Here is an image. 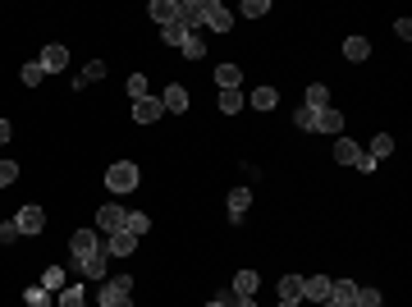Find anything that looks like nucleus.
Returning a JSON list of instances; mask_svg holds the SVG:
<instances>
[{
	"label": "nucleus",
	"mask_w": 412,
	"mask_h": 307,
	"mask_svg": "<svg viewBox=\"0 0 412 307\" xmlns=\"http://www.w3.org/2000/svg\"><path fill=\"white\" fill-rule=\"evenodd\" d=\"M138 179H142L138 161H110V170H106V188L110 193H133Z\"/></svg>",
	"instance_id": "1"
},
{
	"label": "nucleus",
	"mask_w": 412,
	"mask_h": 307,
	"mask_svg": "<svg viewBox=\"0 0 412 307\" xmlns=\"http://www.w3.org/2000/svg\"><path fill=\"white\" fill-rule=\"evenodd\" d=\"M394 37H399V42H412V23L399 19V23H394Z\"/></svg>",
	"instance_id": "40"
},
{
	"label": "nucleus",
	"mask_w": 412,
	"mask_h": 307,
	"mask_svg": "<svg viewBox=\"0 0 412 307\" xmlns=\"http://www.w3.org/2000/svg\"><path fill=\"white\" fill-rule=\"evenodd\" d=\"M344 55L353 60V65H362V60L371 55V42H367V37H348V42H344Z\"/></svg>",
	"instance_id": "23"
},
{
	"label": "nucleus",
	"mask_w": 412,
	"mask_h": 307,
	"mask_svg": "<svg viewBox=\"0 0 412 307\" xmlns=\"http://www.w3.org/2000/svg\"><path fill=\"white\" fill-rule=\"evenodd\" d=\"M390 152H394V138H390V133H376V138H371V147H367L371 161H385Z\"/></svg>",
	"instance_id": "27"
},
{
	"label": "nucleus",
	"mask_w": 412,
	"mask_h": 307,
	"mask_svg": "<svg viewBox=\"0 0 412 307\" xmlns=\"http://www.w3.org/2000/svg\"><path fill=\"white\" fill-rule=\"evenodd\" d=\"M78 78H83V88H87V83H101V78H106V65H101V60H87Z\"/></svg>",
	"instance_id": "32"
},
{
	"label": "nucleus",
	"mask_w": 412,
	"mask_h": 307,
	"mask_svg": "<svg viewBox=\"0 0 412 307\" xmlns=\"http://www.w3.org/2000/svg\"><path fill=\"white\" fill-rule=\"evenodd\" d=\"M179 51H184V60H202V55H206V42H202V37H197V33H188Z\"/></svg>",
	"instance_id": "30"
},
{
	"label": "nucleus",
	"mask_w": 412,
	"mask_h": 307,
	"mask_svg": "<svg viewBox=\"0 0 412 307\" xmlns=\"http://www.w3.org/2000/svg\"><path fill=\"white\" fill-rule=\"evenodd\" d=\"M14 239H23L19 225H14V220H5V225H0V243H14Z\"/></svg>",
	"instance_id": "39"
},
{
	"label": "nucleus",
	"mask_w": 412,
	"mask_h": 307,
	"mask_svg": "<svg viewBox=\"0 0 412 307\" xmlns=\"http://www.w3.org/2000/svg\"><path fill=\"white\" fill-rule=\"evenodd\" d=\"M202 28H211V33H229L234 28V14L220 5V0H206V10H202Z\"/></svg>",
	"instance_id": "4"
},
{
	"label": "nucleus",
	"mask_w": 412,
	"mask_h": 307,
	"mask_svg": "<svg viewBox=\"0 0 412 307\" xmlns=\"http://www.w3.org/2000/svg\"><path fill=\"white\" fill-rule=\"evenodd\" d=\"M124 216H129L124 207H115V202H106V207L97 211V234H120V230H124Z\"/></svg>",
	"instance_id": "6"
},
{
	"label": "nucleus",
	"mask_w": 412,
	"mask_h": 307,
	"mask_svg": "<svg viewBox=\"0 0 412 307\" xmlns=\"http://www.w3.org/2000/svg\"><path fill=\"white\" fill-rule=\"evenodd\" d=\"M147 230H152L147 211H129V216H124V234H133V239H138V234H147Z\"/></svg>",
	"instance_id": "26"
},
{
	"label": "nucleus",
	"mask_w": 412,
	"mask_h": 307,
	"mask_svg": "<svg viewBox=\"0 0 412 307\" xmlns=\"http://www.w3.org/2000/svg\"><path fill=\"white\" fill-rule=\"evenodd\" d=\"M243 106H248V97H243L239 88H229V92H220V110H225V115H239Z\"/></svg>",
	"instance_id": "28"
},
{
	"label": "nucleus",
	"mask_w": 412,
	"mask_h": 307,
	"mask_svg": "<svg viewBox=\"0 0 412 307\" xmlns=\"http://www.w3.org/2000/svg\"><path fill=\"white\" fill-rule=\"evenodd\" d=\"M248 101H252V110H275V106H280V92H275V88H257Z\"/></svg>",
	"instance_id": "25"
},
{
	"label": "nucleus",
	"mask_w": 412,
	"mask_h": 307,
	"mask_svg": "<svg viewBox=\"0 0 412 307\" xmlns=\"http://www.w3.org/2000/svg\"><path fill=\"white\" fill-rule=\"evenodd\" d=\"M37 65H42L46 74H65V69H69V51H65L60 42H51V46L42 51V60H37Z\"/></svg>",
	"instance_id": "8"
},
{
	"label": "nucleus",
	"mask_w": 412,
	"mask_h": 307,
	"mask_svg": "<svg viewBox=\"0 0 412 307\" xmlns=\"http://www.w3.org/2000/svg\"><path fill=\"white\" fill-rule=\"evenodd\" d=\"M14 179H19V165H14V161H5V156H0V188H10Z\"/></svg>",
	"instance_id": "37"
},
{
	"label": "nucleus",
	"mask_w": 412,
	"mask_h": 307,
	"mask_svg": "<svg viewBox=\"0 0 412 307\" xmlns=\"http://www.w3.org/2000/svg\"><path fill=\"white\" fill-rule=\"evenodd\" d=\"M202 10H206V0H179V28L197 33L202 28Z\"/></svg>",
	"instance_id": "7"
},
{
	"label": "nucleus",
	"mask_w": 412,
	"mask_h": 307,
	"mask_svg": "<svg viewBox=\"0 0 412 307\" xmlns=\"http://www.w3.org/2000/svg\"><path fill=\"white\" fill-rule=\"evenodd\" d=\"M184 37H188V33L179 28V23H170V28H161V42H165V46H184Z\"/></svg>",
	"instance_id": "36"
},
{
	"label": "nucleus",
	"mask_w": 412,
	"mask_h": 307,
	"mask_svg": "<svg viewBox=\"0 0 412 307\" xmlns=\"http://www.w3.org/2000/svg\"><path fill=\"white\" fill-rule=\"evenodd\" d=\"M10 143V120H0V147Z\"/></svg>",
	"instance_id": "41"
},
{
	"label": "nucleus",
	"mask_w": 412,
	"mask_h": 307,
	"mask_svg": "<svg viewBox=\"0 0 412 307\" xmlns=\"http://www.w3.org/2000/svg\"><path fill=\"white\" fill-rule=\"evenodd\" d=\"M261 289V275L257 271H239L234 275V289H229V294H239V298H252Z\"/></svg>",
	"instance_id": "17"
},
{
	"label": "nucleus",
	"mask_w": 412,
	"mask_h": 307,
	"mask_svg": "<svg viewBox=\"0 0 412 307\" xmlns=\"http://www.w3.org/2000/svg\"><path fill=\"white\" fill-rule=\"evenodd\" d=\"M101 307H133V275H115V280H101Z\"/></svg>",
	"instance_id": "2"
},
{
	"label": "nucleus",
	"mask_w": 412,
	"mask_h": 307,
	"mask_svg": "<svg viewBox=\"0 0 412 307\" xmlns=\"http://www.w3.org/2000/svg\"><path fill=\"white\" fill-rule=\"evenodd\" d=\"M106 266H110L106 248H97V253H87V257H74V271H83L87 280H106Z\"/></svg>",
	"instance_id": "3"
},
{
	"label": "nucleus",
	"mask_w": 412,
	"mask_h": 307,
	"mask_svg": "<svg viewBox=\"0 0 412 307\" xmlns=\"http://www.w3.org/2000/svg\"><path fill=\"white\" fill-rule=\"evenodd\" d=\"M147 19H156L161 28L179 23V0H152V5H147Z\"/></svg>",
	"instance_id": "10"
},
{
	"label": "nucleus",
	"mask_w": 412,
	"mask_h": 307,
	"mask_svg": "<svg viewBox=\"0 0 412 307\" xmlns=\"http://www.w3.org/2000/svg\"><path fill=\"white\" fill-rule=\"evenodd\" d=\"M133 120H138V124H156V120H165V106H161V97L133 101Z\"/></svg>",
	"instance_id": "11"
},
{
	"label": "nucleus",
	"mask_w": 412,
	"mask_h": 307,
	"mask_svg": "<svg viewBox=\"0 0 412 307\" xmlns=\"http://www.w3.org/2000/svg\"><path fill=\"white\" fill-rule=\"evenodd\" d=\"M55 307H87V289L83 285H65L55 294Z\"/></svg>",
	"instance_id": "19"
},
{
	"label": "nucleus",
	"mask_w": 412,
	"mask_h": 307,
	"mask_svg": "<svg viewBox=\"0 0 412 307\" xmlns=\"http://www.w3.org/2000/svg\"><path fill=\"white\" fill-rule=\"evenodd\" d=\"M206 307H225V303H220V298H211V303H206Z\"/></svg>",
	"instance_id": "42"
},
{
	"label": "nucleus",
	"mask_w": 412,
	"mask_h": 307,
	"mask_svg": "<svg viewBox=\"0 0 412 307\" xmlns=\"http://www.w3.org/2000/svg\"><path fill=\"white\" fill-rule=\"evenodd\" d=\"M316 115H321V110H307V106H298V110H293V124H298L303 133H316Z\"/></svg>",
	"instance_id": "31"
},
{
	"label": "nucleus",
	"mask_w": 412,
	"mask_h": 307,
	"mask_svg": "<svg viewBox=\"0 0 412 307\" xmlns=\"http://www.w3.org/2000/svg\"><path fill=\"white\" fill-rule=\"evenodd\" d=\"M280 303H303V275H284L280 280Z\"/></svg>",
	"instance_id": "20"
},
{
	"label": "nucleus",
	"mask_w": 412,
	"mask_h": 307,
	"mask_svg": "<svg viewBox=\"0 0 412 307\" xmlns=\"http://www.w3.org/2000/svg\"><path fill=\"white\" fill-rule=\"evenodd\" d=\"M42 78H46V69L37 65V60H33V65H23V83H28V88H37Z\"/></svg>",
	"instance_id": "38"
},
{
	"label": "nucleus",
	"mask_w": 412,
	"mask_h": 307,
	"mask_svg": "<svg viewBox=\"0 0 412 307\" xmlns=\"http://www.w3.org/2000/svg\"><path fill=\"white\" fill-rule=\"evenodd\" d=\"M358 307H380V289L376 285H358Z\"/></svg>",
	"instance_id": "34"
},
{
	"label": "nucleus",
	"mask_w": 412,
	"mask_h": 307,
	"mask_svg": "<svg viewBox=\"0 0 412 307\" xmlns=\"http://www.w3.org/2000/svg\"><path fill=\"white\" fill-rule=\"evenodd\" d=\"M280 307H303V303H280Z\"/></svg>",
	"instance_id": "43"
},
{
	"label": "nucleus",
	"mask_w": 412,
	"mask_h": 307,
	"mask_svg": "<svg viewBox=\"0 0 412 307\" xmlns=\"http://www.w3.org/2000/svg\"><path fill=\"white\" fill-rule=\"evenodd\" d=\"M161 106H165V115H184V110H188V92H184V83L165 88V92H161Z\"/></svg>",
	"instance_id": "13"
},
{
	"label": "nucleus",
	"mask_w": 412,
	"mask_h": 307,
	"mask_svg": "<svg viewBox=\"0 0 412 307\" xmlns=\"http://www.w3.org/2000/svg\"><path fill=\"white\" fill-rule=\"evenodd\" d=\"M69 248H74V257H87L101 248V234L97 230H74V239H69Z\"/></svg>",
	"instance_id": "15"
},
{
	"label": "nucleus",
	"mask_w": 412,
	"mask_h": 307,
	"mask_svg": "<svg viewBox=\"0 0 412 307\" xmlns=\"http://www.w3.org/2000/svg\"><path fill=\"white\" fill-rule=\"evenodd\" d=\"M23 303H28V307H51L55 294H51V289H42V285H33V289H23Z\"/></svg>",
	"instance_id": "29"
},
{
	"label": "nucleus",
	"mask_w": 412,
	"mask_h": 307,
	"mask_svg": "<svg viewBox=\"0 0 412 307\" xmlns=\"http://www.w3.org/2000/svg\"><path fill=\"white\" fill-rule=\"evenodd\" d=\"M65 285H69L65 266H46V271H42V289H51V294H60Z\"/></svg>",
	"instance_id": "22"
},
{
	"label": "nucleus",
	"mask_w": 412,
	"mask_h": 307,
	"mask_svg": "<svg viewBox=\"0 0 412 307\" xmlns=\"http://www.w3.org/2000/svg\"><path fill=\"white\" fill-rule=\"evenodd\" d=\"M239 14H248V19H261V14H271V0H243Z\"/></svg>",
	"instance_id": "35"
},
{
	"label": "nucleus",
	"mask_w": 412,
	"mask_h": 307,
	"mask_svg": "<svg viewBox=\"0 0 412 307\" xmlns=\"http://www.w3.org/2000/svg\"><path fill=\"white\" fill-rule=\"evenodd\" d=\"M129 97H133V101H147V97H152V88H147V78H142V74L129 78Z\"/></svg>",
	"instance_id": "33"
},
{
	"label": "nucleus",
	"mask_w": 412,
	"mask_h": 307,
	"mask_svg": "<svg viewBox=\"0 0 412 307\" xmlns=\"http://www.w3.org/2000/svg\"><path fill=\"white\" fill-rule=\"evenodd\" d=\"M248 207H252V188H234V193H229V220L239 225V220L248 216Z\"/></svg>",
	"instance_id": "16"
},
{
	"label": "nucleus",
	"mask_w": 412,
	"mask_h": 307,
	"mask_svg": "<svg viewBox=\"0 0 412 307\" xmlns=\"http://www.w3.org/2000/svg\"><path fill=\"white\" fill-rule=\"evenodd\" d=\"M239 83H243V69H239V65H220V69H216V88H220V92L239 88Z\"/></svg>",
	"instance_id": "21"
},
{
	"label": "nucleus",
	"mask_w": 412,
	"mask_h": 307,
	"mask_svg": "<svg viewBox=\"0 0 412 307\" xmlns=\"http://www.w3.org/2000/svg\"><path fill=\"white\" fill-rule=\"evenodd\" d=\"M303 298L326 303V298H330V275H303Z\"/></svg>",
	"instance_id": "14"
},
{
	"label": "nucleus",
	"mask_w": 412,
	"mask_h": 307,
	"mask_svg": "<svg viewBox=\"0 0 412 307\" xmlns=\"http://www.w3.org/2000/svg\"><path fill=\"white\" fill-rule=\"evenodd\" d=\"M335 161L339 165H358L362 161V147L353 143V138H335Z\"/></svg>",
	"instance_id": "18"
},
{
	"label": "nucleus",
	"mask_w": 412,
	"mask_h": 307,
	"mask_svg": "<svg viewBox=\"0 0 412 307\" xmlns=\"http://www.w3.org/2000/svg\"><path fill=\"white\" fill-rule=\"evenodd\" d=\"M101 248H106L110 257H133V248H138V239H133V234H101Z\"/></svg>",
	"instance_id": "9"
},
{
	"label": "nucleus",
	"mask_w": 412,
	"mask_h": 307,
	"mask_svg": "<svg viewBox=\"0 0 412 307\" xmlns=\"http://www.w3.org/2000/svg\"><path fill=\"white\" fill-rule=\"evenodd\" d=\"M316 133H335V138H344V110L326 106L321 115H316Z\"/></svg>",
	"instance_id": "12"
},
{
	"label": "nucleus",
	"mask_w": 412,
	"mask_h": 307,
	"mask_svg": "<svg viewBox=\"0 0 412 307\" xmlns=\"http://www.w3.org/2000/svg\"><path fill=\"white\" fill-rule=\"evenodd\" d=\"M14 225H19V234H42L46 230V211L37 207V202H28V207H19Z\"/></svg>",
	"instance_id": "5"
},
{
	"label": "nucleus",
	"mask_w": 412,
	"mask_h": 307,
	"mask_svg": "<svg viewBox=\"0 0 412 307\" xmlns=\"http://www.w3.org/2000/svg\"><path fill=\"white\" fill-rule=\"evenodd\" d=\"M303 106H307V110H326V106H330V88H326V83H312Z\"/></svg>",
	"instance_id": "24"
}]
</instances>
